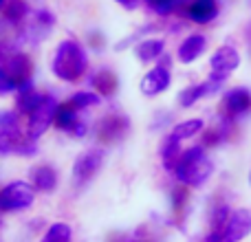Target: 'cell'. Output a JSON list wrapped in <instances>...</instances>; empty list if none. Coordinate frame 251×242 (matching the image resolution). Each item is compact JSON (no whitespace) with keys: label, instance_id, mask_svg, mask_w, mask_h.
<instances>
[{"label":"cell","instance_id":"obj_1","mask_svg":"<svg viewBox=\"0 0 251 242\" xmlns=\"http://www.w3.org/2000/svg\"><path fill=\"white\" fill-rule=\"evenodd\" d=\"M51 71L62 82H69V84L79 82L88 71L86 48H84L77 40H62V42L57 44L55 53H53Z\"/></svg>","mask_w":251,"mask_h":242},{"label":"cell","instance_id":"obj_2","mask_svg":"<svg viewBox=\"0 0 251 242\" xmlns=\"http://www.w3.org/2000/svg\"><path fill=\"white\" fill-rule=\"evenodd\" d=\"M214 172V163L207 156V152L201 145L187 147L183 150L181 159H178L176 168H174V176L181 185L185 187H201Z\"/></svg>","mask_w":251,"mask_h":242},{"label":"cell","instance_id":"obj_3","mask_svg":"<svg viewBox=\"0 0 251 242\" xmlns=\"http://www.w3.org/2000/svg\"><path fill=\"white\" fill-rule=\"evenodd\" d=\"M35 200V190L31 183L26 181H13L0 190V212L16 214L25 212L33 205Z\"/></svg>","mask_w":251,"mask_h":242},{"label":"cell","instance_id":"obj_4","mask_svg":"<svg viewBox=\"0 0 251 242\" xmlns=\"http://www.w3.org/2000/svg\"><path fill=\"white\" fill-rule=\"evenodd\" d=\"M106 161V152L104 150H88L82 156H77L73 165V181L77 187H84L86 183H91L97 176V172L101 169Z\"/></svg>","mask_w":251,"mask_h":242},{"label":"cell","instance_id":"obj_5","mask_svg":"<svg viewBox=\"0 0 251 242\" xmlns=\"http://www.w3.org/2000/svg\"><path fill=\"white\" fill-rule=\"evenodd\" d=\"M57 108H60L57 99H55V97L49 95L47 99H44V104L40 106V108L29 117V128H26V137L33 139V141H38V139L49 130V125L55 123Z\"/></svg>","mask_w":251,"mask_h":242},{"label":"cell","instance_id":"obj_6","mask_svg":"<svg viewBox=\"0 0 251 242\" xmlns=\"http://www.w3.org/2000/svg\"><path fill=\"white\" fill-rule=\"evenodd\" d=\"M221 236V242H240L251 234V212L245 207H238L229 214L225 227L216 231Z\"/></svg>","mask_w":251,"mask_h":242},{"label":"cell","instance_id":"obj_7","mask_svg":"<svg viewBox=\"0 0 251 242\" xmlns=\"http://www.w3.org/2000/svg\"><path fill=\"white\" fill-rule=\"evenodd\" d=\"M223 84H225V77H216V75L209 73V79H205V82H201V84L185 86L178 93V106H181V108H192V106L199 104L203 97L214 95L216 91H221Z\"/></svg>","mask_w":251,"mask_h":242},{"label":"cell","instance_id":"obj_8","mask_svg":"<svg viewBox=\"0 0 251 242\" xmlns=\"http://www.w3.org/2000/svg\"><path fill=\"white\" fill-rule=\"evenodd\" d=\"M238 66H240V53L236 51L234 47H227V44L216 48V51L212 53V57H209V71H212V75H216V77L227 79Z\"/></svg>","mask_w":251,"mask_h":242},{"label":"cell","instance_id":"obj_9","mask_svg":"<svg viewBox=\"0 0 251 242\" xmlns=\"http://www.w3.org/2000/svg\"><path fill=\"white\" fill-rule=\"evenodd\" d=\"M170 82H172V75H170L168 66H152L146 75L141 77V93L146 97H154L161 95L163 91L170 88Z\"/></svg>","mask_w":251,"mask_h":242},{"label":"cell","instance_id":"obj_10","mask_svg":"<svg viewBox=\"0 0 251 242\" xmlns=\"http://www.w3.org/2000/svg\"><path fill=\"white\" fill-rule=\"evenodd\" d=\"M218 13H221L218 0H192L185 9V16L196 24H207V22L216 20Z\"/></svg>","mask_w":251,"mask_h":242},{"label":"cell","instance_id":"obj_11","mask_svg":"<svg viewBox=\"0 0 251 242\" xmlns=\"http://www.w3.org/2000/svg\"><path fill=\"white\" fill-rule=\"evenodd\" d=\"M223 104H225V110L229 117H243V115H247L251 110V93L243 86L231 88L225 95Z\"/></svg>","mask_w":251,"mask_h":242},{"label":"cell","instance_id":"obj_12","mask_svg":"<svg viewBox=\"0 0 251 242\" xmlns=\"http://www.w3.org/2000/svg\"><path fill=\"white\" fill-rule=\"evenodd\" d=\"M205 48H207V38L201 33H192L178 44L176 55L183 64H192V62H196L201 55H203Z\"/></svg>","mask_w":251,"mask_h":242},{"label":"cell","instance_id":"obj_13","mask_svg":"<svg viewBox=\"0 0 251 242\" xmlns=\"http://www.w3.org/2000/svg\"><path fill=\"white\" fill-rule=\"evenodd\" d=\"M4 66H7L9 75L13 77V82L18 84V88H20L25 82H29L31 73H33V62H31V57L25 55V53H13V55H9Z\"/></svg>","mask_w":251,"mask_h":242},{"label":"cell","instance_id":"obj_14","mask_svg":"<svg viewBox=\"0 0 251 242\" xmlns=\"http://www.w3.org/2000/svg\"><path fill=\"white\" fill-rule=\"evenodd\" d=\"M60 176H57V169L51 165H40L31 172V185L38 192H55Z\"/></svg>","mask_w":251,"mask_h":242},{"label":"cell","instance_id":"obj_15","mask_svg":"<svg viewBox=\"0 0 251 242\" xmlns=\"http://www.w3.org/2000/svg\"><path fill=\"white\" fill-rule=\"evenodd\" d=\"M130 123L124 115H110L100 123V137H104L106 141H115V139L124 137L128 132Z\"/></svg>","mask_w":251,"mask_h":242},{"label":"cell","instance_id":"obj_16","mask_svg":"<svg viewBox=\"0 0 251 242\" xmlns=\"http://www.w3.org/2000/svg\"><path fill=\"white\" fill-rule=\"evenodd\" d=\"M163 51H165V42L161 38H146L134 47V53H137V57L143 64H150V62L159 60L163 55Z\"/></svg>","mask_w":251,"mask_h":242},{"label":"cell","instance_id":"obj_17","mask_svg":"<svg viewBox=\"0 0 251 242\" xmlns=\"http://www.w3.org/2000/svg\"><path fill=\"white\" fill-rule=\"evenodd\" d=\"M91 84H93V88L97 91L100 97H113L115 93H117V86H119L115 73L113 71H106V69L97 71V73L91 77Z\"/></svg>","mask_w":251,"mask_h":242},{"label":"cell","instance_id":"obj_18","mask_svg":"<svg viewBox=\"0 0 251 242\" xmlns=\"http://www.w3.org/2000/svg\"><path fill=\"white\" fill-rule=\"evenodd\" d=\"M181 154H183L181 141H176V139L170 134V137L163 141V145H161V161H163V165H165L168 172H174V168H176Z\"/></svg>","mask_w":251,"mask_h":242},{"label":"cell","instance_id":"obj_19","mask_svg":"<svg viewBox=\"0 0 251 242\" xmlns=\"http://www.w3.org/2000/svg\"><path fill=\"white\" fill-rule=\"evenodd\" d=\"M44 99H47V95H42V93H38L33 88V91H26V93H20V95H18L16 108H18V113L31 117V115L44 104Z\"/></svg>","mask_w":251,"mask_h":242},{"label":"cell","instance_id":"obj_20","mask_svg":"<svg viewBox=\"0 0 251 242\" xmlns=\"http://www.w3.org/2000/svg\"><path fill=\"white\" fill-rule=\"evenodd\" d=\"M205 128V121L203 119H185V121H181V123H176L172 128V137L176 139V141H187V139H192V137H196V134H201V130Z\"/></svg>","mask_w":251,"mask_h":242},{"label":"cell","instance_id":"obj_21","mask_svg":"<svg viewBox=\"0 0 251 242\" xmlns=\"http://www.w3.org/2000/svg\"><path fill=\"white\" fill-rule=\"evenodd\" d=\"M77 117V108H75L73 104H60V108H57V117H55V125L60 130H64V132H73V128L79 123Z\"/></svg>","mask_w":251,"mask_h":242},{"label":"cell","instance_id":"obj_22","mask_svg":"<svg viewBox=\"0 0 251 242\" xmlns=\"http://www.w3.org/2000/svg\"><path fill=\"white\" fill-rule=\"evenodd\" d=\"M71 240H73V229H71V225H66V222H55V225H51L44 231L40 242H71Z\"/></svg>","mask_w":251,"mask_h":242},{"label":"cell","instance_id":"obj_23","mask_svg":"<svg viewBox=\"0 0 251 242\" xmlns=\"http://www.w3.org/2000/svg\"><path fill=\"white\" fill-rule=\"evenodd\" d=\"M4 16H7L9 22L18 24V22L26 20L31 16V7L25 2V0H9L7 7H4Z\"/></svg>","mask_w":251,"mask_h":242},{"label":"cell","instance_id":"obj_24","mask_svg":"<svg viewBox=\"0 0 251 242\" xmlns=\"http://www.w3.org/2000/svg\"><path fill=\"white\" fill-rule=\"evenodd\" d=\"M71 104L75 106L77 110H86V108H97L101 104V97L97 93H91V91H79L71 97Z\"/></svg>","mask_w":251,"mask_h":242},{"label":"cell","instance_id":"obj_25","mask_svg":"<svg viewBox=\"0 0 251 242\" xmlns=\"http://www.w3.org/2000/svg\"><path fill=\"white\" fill-rule=\"evenodd\" d=\"M146 4L150 11L156 13V16H168V13H172V9L178 4V0H146Z\"/></svg>","mask_w":251,"mask_h":242},{"label":"cell","instance_id":"obj_26","mask_svg":"<svg viewBox=\"0 0 251 242\" xmlns=\"http://www.w3.org/2000/svg\"><path fill=\"white\" fill-rule=\"evenodd\" d=\"M18 91V84L13 82V77L9 75L7 66L0 64V95H9V93Z\"/></svg>","mask_w":251,"mask_h":242},{"label":"cell","instance_id":"obj_27","mask_svg":"<svg viewBox=\"0 0 251 242\" xmlns=\"http://www.w3.org/2000/svg\"><path fill=\"white\" fill-rule=\"evenodd\" d=\"M2 130H20V125H18V113H13V110H0V132Z\"/></svg>","mask_w":251,"mask_h":242},{"label":"cell","instance_id":"obj_28","mask_svg":"<svg viewBox=\"0 0 251 242\" xmlns=\"http://www.w3.org/2000/svg\"><path fill=\"white\" fill-rule=\"evenodd\" d=\"M115 2H119L124 9H130V11H132V9H137V4L141 2V0H115Z\"/></svg>","mask_w":251,"mask_h":242},{"label":"cell","instance_id":"obj_29","mask_svg":"<svg viewBox=\"0 0 251 242\" xmlns=\"http://www.w3.org/2000/svg\"><path fill=\"white\" fill-rule=\"evenodd\" d=\"M4 2H7V0H0V9H2V7H4Z\"/></svg>","mask_w":251,"mask_h":242},{"label":"cell","instance_id":"obj_30","mask_svg":"<svg viewBox=\"0 0 251 242\" xmlns=\"http://www.w3.org/2000/svg\"><path fill=\"white\" fill-rule=\"evenodd\" d=\"M2 55H4V48H2V47H0V57H2Z\"/></svg>","mask_w":251,"mask_h":242},{"label":"cell","instance_id":"obj_31","mask_svg":"<svg viewBox=\"0 0 251 242\" xmlns=\"http://www.w3.org/2000/svg\"><path fill=\"white\" fill-rule=\"evenodd\" d=\"M134 242H137V240H134Z\"/></svg>","mask_w":251,"mask_h":242}]
</instances>
